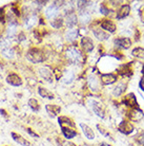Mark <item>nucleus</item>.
<instances>
[{
    "mask_svg": "<svg viewBox=\"0 0 144 146\" xmlns=\"http://www.w3.org/2000/svg\"><path fill=\"white\" fill-rule=\"evenodd\" d=\"M128 117L134 122H139L144 117V113L139 108H135V109H132L128 112Z\"/></svg>",
    "mask_w": 144,
    "mask_h": 146,
    "instance_id": "obj_11",
    "label": "nucleus"
},
{
    "mask_svg": "<svg viewBox=\"0 0 144 146\" xmlns=\"http://www.w3.org/2000/svg\"><path fill=\"white\" fill-rule=\"evenodd\" d=\"M142 73L144 74V66H143V68H142Z\"/></svg>",
    "mask_w": 144,
    "mask_h": 146,
    "instance_id": "obj_44",
    "label": "nucleus"
},
{
    "mask_svg": "<svg viewBox=\"0 0 144 146\" xmlns=\"http://www.w3.org/2000/svg\"><path fill=\"white\" fill-rule=\"evenodd\" d=\"M24 39H25L24 34H23V33L21 32V33H20V34L18 35V40H19V41H22V40H24Z\"/></svg>",
    "mask_w": 144,
    "mask_h": 146,
    "instance_id": "obj_41",
    "label": "nucleus"
},
{
    "mask_svg": "<svg viewBox=\"0 0 144 146\" xmlns=\"http://www.w3.org/2000/svg\"><path fill=\"white\" fill-rule=\"evenodd\" d=\"M44 53L38 48H32L26 52V59L33 64H39L44 60Z\"/></svg>",
    "mask_w": 144,
    "mask_h": 146,
    "instance_id": "obj_1",
    "label": "nucleus"
},
{
    "mask_svg": "<svg viewBox=\"0 0 144 146\" xmlns=\"http://www.w3.org/2000/svg\"><path fill=\"white\" fill-rule=\"evenodd\" d=\"M58 122H59V125L60 127H71V128H75V123L73 122L71 119L66 117H60L58 119Z\"/></svg>",
    "mask_w": 144,
    "mask_h": 146,
    "instance_id": "obj_23",
    "label": "nucleus"
},
{
    "mask_svg": "<svg viewBox=\"0 0 144 146\" xmlns=\"http://www.w3.org/2000/svg\"><path fill=\"white\" fill-rule=\"evenodd\" d=\"M45 109H46V112L48 113V115L50 117H56L58 115V113L61 111V108L58 105H46Z\"/></svg>",
    "mask_w": 144,
    "mask_h": 146,
    "instance_id": "obj_22",
    "label": "nucleus"
},
{
    "mask_svg": "<svg viewBox=\"0 0 144 146\" xmlns=\"http://www.w3.org/2000/svg\"><path fill=\"white\" fill-rule=\"evenodd\" d=\"M125 90H126V84H124V83H120L119 85H117V86L114 88L113 94L115 95V96H120Z\"/></svg>",
    "mask_w": 144,
    "mask_h": 146,
    "instance_id": "obj_29",
    "label": "nucleus"
},
{
    "mask_svg": "<svg viewBox=\"0 0 144 146\" xmlns=\"http://www.w3.org/2000/svg\"><path fill=\"white\" fill-rule=\"evenodd\" d=\"M138 141H139V143H140L141 145L144 146V132L141 135H139V138H138Z\"/></svg>",
    "mask_w": 144,
    "mask_h": 146,
    "instance_id": "obj_39",
    "label": "nucleus"
},
{
    "mask_svg": "<svg viewBox=\"0 0 144 146\" xmlns=\"http://www.w3.org/2000/svg\"><path fill=\"white\" fill-rule=\"evenodd\" d=\"M7 83L10 84L11 86L18 87V86H21L22 85V80L18 74H16V73H10L7 77Z\"/></svg>",
    "mask_w": 144,
    "mask_h": 146,
    "instance_id": "obj_7",
    "label": "nucleus"
},
{
    "mask_svg": "<svg viewBox=\"0 0 144 146\" xmlns=\"http://www.w3.org/2000/svg\"><path fill=\"white\" fill-rule=\"evenodd\" d=\"M139 88H140L142 91H144V76L142 77L140 80V82H139Z\"/></svg>",
    "mask_w": 144,
    "mask_h": 146,
    "instance_id": "obj_38",
    "label": "nucleus"
},
{
    "mask_svg": "<svg viewBox=\"0 0 144 146\" xmlns=\"http://www.w3.org/2000/svg\"><path fill=\"white\" fill-rule=\"evenodd\" d=\"M38 93H39L42 98H45V99H48V100L54 99V94H53V93H50V91H47L45 88L39 87L38 88Z\"/></svg>",
    "mask_w": 144,
    "mask_h": 146,
    "instance_id": "obj_30",
    "label": "nucleus"
},
{
    "mask_svg": "<svg viewBox=\"0 0 144 146\" xmlns=\"http://www.w3.org/2000/svg\"><path fill=\"white\" fill-rule=\"evenodd\" d=\"M59 14V7L56 4H50V7L45 10V16L47 19H54L56 18Z\"/></svg>",
    "mask_w": 144,
    "mask_h": 146,
    "instance_id": "obj_14",
    "label": "nucleus"
},
{
    "mask_svg": "<svg viewBox=\"0 0 144 146\" xmlns=\"http://www.w3.org/2000/svg\"><path fill=\"white\" fill-rule=\"evenodd\" d=\"M37 23V16L36 15H29L24 20V26L26 29H32L36 26Z\"/></svg>",
    "mask_w": 144,
    "mask_h": 146,
    "instance_id": "obj_25",
    "label": "nucleus"
},
{
    "mask_svg": "<svg viewBox=\"0 0 144 146\" xmlns=\"http://www.w3.org/2000/svg\"><path fill=\"white\" fill-rule=\"evenodd\" d=\"M117 76L114 73H103L101 75V84L103 85H112L116 83Z\"/></svg>",
    "mask_w": 144,
    "mask_h": 146,
    "instance_id": "obj_13",
    "label": "nucleus"
},
{
    "mask_svg": "<svg viewBox=\"0 0 144 146\" xmlns=\"http://www.w3.org/2000/svg\"><path fill=\"white\" fill-rule=\"evenodd\" d=\"M118 130L123 135H130L134 131V125L127 121H122L118 126Z\"/></svg>",
    "mask_w": 144,
    "mask_h": 146,
    "instance_id": "obj_6",
    "label": "nucleus"
},
{
    "mask_svg": "<svg viewBox=\"0 0 144 146\" xmlns=\"http://www.w3.org/2000/svg\"><path fill=\"white\" fill-rule=\"evenodd\" d=\"M74 80H75V74H74V72H73L72 70L66 71L64 74V76H63V83H64L65 85H69L74 82Z\"/></svg>",
    "mask_w": 144,
    "mask_h": 146,
    "instance_id": "obj_28",
    "label": "nucleus"
},
{
    "mask_svg": "<svg viewBox=\"0 0 144 146\" xmlns=\"http://www.w3.org/2000/svg\"><path fill=\"white\" fill-rule=\"evenodd\" d=\"M90 103V107H92V109H93L95 114H96L97 117H101V119H104V117H105L104 110H103L102 105H101L100 103L97 102V101H95V100H92Z\"/></svg>",
    "mask_w": 144,
    "mask_h": 146,
    "instance_id": "obj_5",
    "label": "nucleus"
},
{
    "mask_svg": "<svg viewBox=\"0 0 144 146\" xmlns=\"http://www.w3.org/2000/svg\"><path fill=\"white\" fill-rule=\"evenodd\" d=\"M100 27L103 31H107L109 33H114L116 31V29H117L115 23L112 20H109V19H103L100 22Z\"/></svg>",
    "mask_w": 144,
    "mask_h": 146,
    "instance_id": "obj_10",
    "label": "nucleus"
},
{
    "mask_svg": "<svg viewBox=\"0 0 144 146\" xmlns=\"http://www.w3.org/2000/svg\"><path fill=\"white\" fill-rule=\"evenodd\" d=\"M77 38H78V30L71 29L65 32V39L67 40L69 42L75 41V40H77Z\"/></svg>",
    "mask_w": 144,
    "mask_h": 146,
    "instance_id": "obj_24",
    "label": "nucleus"
},
{
    "mask_svg": "<svg viewBox=\"0 0 144 146\" xmlns=\"http://www.w3.org/2000/svg\"><path fill=\"white\" fill-rule=\"evenodd\" d=\"M81 46H82L83 49L86 52H88V53H90L95 48L94 41H93V39L88 36L82 37V39H81Z\"/></svg>",
    "mask_w": 144,
    "mask_h": 146,
    "instance_id": "obj_9",
    "label": "nucleus"
},
{
    "mask_svg": "<svg viewBox=\"0 0 144 146\" xmlns=\"http://www.w3.org/2000/svg\"><path fill=\"white\" fill-rule=\"evenodd\" d=\"M17 27H18V23H17L16 20H11L10 21L9 27H7V38H13L16 35V33H17Z\"/></svg>",
    "mask_w": 144,
    "mask_h": 146,
    "instance_id": "obj_19",
    "label": "nucleus"
},
{
    "mask_svg": "<svg viewBox=\"0 0 144 146\" xmlns=\"http://www.w3.org/2000/svg\"><path fill=\"white\" fill-rule=\"evenodd\" d=\"M29 108H31L33 111H35V112H38V111L40 110L39 102H38L36 99H29Z\"/></svg>",
    "mask_w": 144,
    "mask_h": 146,
    "instance_id": "obj_32",
    "label": "nucleus"
},
{
    "mask_svg": "<svg viewBox=\"0 0 144 146\" xmlns=\"http://www.w3.org/2000/svg\"><path fill=\"white\" fill-rule=\"evenodd\" d=\"M87 85H88V88H90L92 91L96 93L100 90V83H99V80L96 74H90L87 76Z\"/></svg>",
    "mask_w": 144,
    "mask_h": 146,
    "instance_id": "obj_4",
    "label": "nucleus"
},
{
    "mask_svg": "<svg viewBox=\"0 0 144 146\" xmlns=\"http://www.w3.org/2000/svg\"><path fill=\"white\" fill-rule=\"evenodd\" d=\"M79 126H80V128L82 129L83 135H85V138H86L87 140H94L95 139L96 135H95L94 130H93L88 125L84 124V123H80Z\"/></svg>",
    "mask_w": 144,
    "mask_h": 146,
    "instance_id": "obj_15",
    "label": "nucleus"
},
{
    "mask_svg": "<svg viewBox=\"0 0 144 146\" xmlns=\"http://www.w3.org/2000/svg\"><path fill=\"white\" fill-rule=\"evenodd\" d=\"M65 56H66V58L69 60L71 64H80L81 60H82V54H81V52L78 50V49H76V48H69L66 52H65Z\"/></svg>",
    "mask_w": 144,
    "mask_h": 146,
    "instance_id": "obj_2",
    "label": "nucleus"
},
{
    "mask_svg": "<svg viewBox=\"0 0 144 146\" xmlns=\"http://www.w3.org/2000/svg\"><path fill=\"white\" fill-rule=\"evenodd\" d=\"M115 44L117 47L122 48V49H128L132 46V41L128 37H121V38H116Z\"/></svg>",
    "mask_w": 144,
    "mask_h": 146,
    "instance_id": "obj_16",
    "label": "nucleus"
},
{
    "mask_svg": "<svg viewBox=\"0 0 144 146\" xmlns=\"http://www.w3.org/2000/svg\"><path fill=\"white\" fill-rule=\"evenodd\" d=\"M79 19H80V22H81L82 25H87V23L92 20V15H90L86 10H85V11H81L79 14Z\"/></svg>",
    "mask_w": 144,
    "mask_h": 146,
    "instance_id": "obj_27",
    "label": "nucleus"
},
{
    "mask_svg": "<svg viewBox=\"0 0 144 146\" xmlns=\"http://www.w3.org/2000/svg\"><path fill=\"white\" fill-rule=\"evenodd\" d=\"M57 144L58 146H76L73 142H69V140H59L57 139Z\"/></svg>",
    "mask_w": 144,
    "mask_h": 146,
    "instance_id": "obj_34",
    "label": "nucleus"
},
{
    "mask_svg": "<svg viewBox=\"0 0 144 146\" xmlns=\"http://www.w3.org/2000/svg\"><path fill=\"white\" fill-rule=\"evenodd\" d=\"M130 7L128 5V4H123V5H121L120 7V9L118 10V12H117V19L118 20H121V19H124L126 18L128 15H130Z\"/></svg>",
    "mask_w": 144,
    "mask_h": 146,
    "instance_id": "obj_12",
    "label": "nucleus"
},
{
    "mask_svg": "<svg viewBox=\"0 0 144 146\" xmlns=\"http://www.w3.org/2000/svg\"><path fill=\"white\" fill-rule=\"evenodd\" d=\"M50 25H52V27L55 28V29H59V28L63 25V19L62 18H56L50 22Z\"/></svg>",
    "mask_w": 144,
    "mask_h": 146,
    "instance_id": "obj_33",
    "label": "nucleus"
},
{
    "mask_svg": "<svg viewBox=\"0 0 144 146\" xmlns=\"http://www.w3.org/2000/svg\"><path fill=\"white\" fill-rule=\"evenodd\" d=\"M132 55L135 56V57H137V58L144 59V49L140 47L135 48L133 51H132Z\"/></svg>",
    "mask_w": 144,
    "mask_h": 146,
    "instance_id": "obj_31",
    "label": "nucleus"
},
{
    "mask_svg": "<svg viewBox=\"0 0 144 146\" xmlns=\"http://www.w3.org/2000/svg\"><path fill=\"white\" fill-rule=\"evenodd\" d=\"M0 48H1V52H2V55L4 57L12 59L15 56L14 50L11 47V44H10L7 39H2V41L0 42Z\"/></svg>",
    "mask_w": 144,
    "mask_h": 146,
    "instance_id": "obj_3",
    "label": "nucleus"
},
{
    "mask_svg": "<svg viewBox=\"0 0 144 146\" xmlns=\"http://www.w3.org/2000/svg\"><path fill=\"white\" fill-rule=\"evenodd\" d=\"M4 19H5L4 9L3 7H1V9H0V22H4Z\"/></svg>",
    "mask_w": 144,
    "mask_h": 146,
    "instance_id": "obj_37",
    "label": "nucleus"
},
{
    "mask_svg": "<svg viewBox=\"0 0 144 146\" xmlns=\"http://www.w3.org/2000/svg\"><path fill=\"white\" fill-rule=\"evenodd\" d=\"M93 34H94V36L97 39L101 40V41L107 40L109 38V34H107L105 31H103V30L101 29V28H95V29H93Z\"/></svg>",
    "mask_w": 144,
    "mask_h": 146,
    "instance_id": "obj_18",
    "label": "nucleus"
},
{
    "mask_svg": "<svg viewBox=\"0 0 144 146\" xmlns=\"http://www.w3.org/2000/svg\"><path fill=\"white\" fill-rule=\"evenodd\" d=\"M123 103L125 104L127 107H130V108H138V103H137V99L134 93H128L124 96V100H123Z\"/></svg>",
    "mask_w": 144,
    "mask_h": 146,
    "instance_id": "obj_8",
    "label": "nucleus"
},
{
    "mask_svg": "<svg viewBox=\"0 0 144 146\" xmlns=\"http://www.w3.org/2000/svg\"><path fill=\"white\" fill-rule=\"evenodd\" d=\"M2 39H3L2 38V30H1V26H0V42L2 41Z\"/></svg>",
    "mask_w": 144,
    "mask_h": 146,
    "instance_id": "obj_42",
    "label": "nucleus"
},
{
    "mask_svg": "<svg viewBox=\"0 0 144 146\" xmlns=\"http://www.w3.org/2000/svg\"><path fill=\"white\" fill-rule=\"evenodd\" d=\"M143 39H144V35H143Z\"/></svg>",
    "mask_w": 144,
    "mask_h": 146,
    "instance_id": "obj_45",
    "label": "nucleus"
},
{
    "mask_svg": "<svg viewBox=\"0 0 144 146\" xmlns=\"http://www.w3.org/2000/svg\"><path fill=\"white\" fill-rule=\"evenodd\" d=\"M77 21H78V19H77V15L72 12V13H69V14L66 15V18H65V22H66V26L69 28V30L73 29V28H75L76 25H77Z\"/></svg>",
    "mask_w": 144,
    "mask_h": 146,
    "instance_id": "obj_17",
    "label": "nucleus"
},
{
    "mask_svg": "<svg viewBox=\"0 0 144 146\" xmlns=\"http://www.w3.org/2000/svg\"><path fill=\"white\" fill-rule=\"evenodd\" d=\"M100 146H112V145H109V144H106V143H102V144H100Z\"/></svg>",
    "mask_w": 144,
    "mask_h": 146,
    "instance_id": "obj_43",
    "label": "nucleus"
},
{
    "mask_svg": "<svg viewBox=\"0 0 144 146\" xmlns=\"http://www.w3.org/2000/svg\"><path fill=\"white\" fill-rule=\"evenodd\" d=\"M26 131L29 132V135H33V137H36V138H39V135H37V133H35V132H33L32 131V129H29V128H26Z\"/></svg>",
    "mask_w": 144,
    "mask_h": 146,
    "instance_id": "obj_40",
    "label": "nucleus"
},
{
    "mask_svg": "<svg viewBox=\"0 0 144 146\" xmlns=\"http://www.w3.org/2000/svg\"><path fill=\"white\" fill-rule=\"evenodd\" d=\"M100 13L103 15H108L109 14V9L106 7L105 3H101L100 4Z\"/></svg>",
    "mask_w": 144,
    "mask_h": 146,
    "instance_id": "obj_35",
    "label": "nucleus"
},
{
    "mask_svg": "<svg viewBox=\"0 0 144 146\" xmlns=\"http://www.w3.org/2000/svg\"><path fill=\"white\" fill-rule=\"evenodd\" d=\"M97 128L99 129V132H100L101 135H103L104 137H109V133L107 131H105V129L103 127H101L100 125H97Z\"/></svg>",
    "mask_w": 144,
    "mask_h": 146,
    "instance_id": "obj_36",
    "label": "nucleus"
},
{
    "mask_svg": "<svg viewBox=\"0 0 144 146\" xmlns=\"http://www.w3.org/2000/svg\"><path fill=\"white\" fill-rule=\"evenodd\" d=\"M39 73L41 77H43L44 80L48 82V83H52L53 82V75H52V70L47 67H42L39 69Z\"/></svg>",
    "mask_w": 144,
    "mask_h": 146,
    "instance_id": "obj_20",
    "label": "nucleus"
},
{
    "mask_svg": "<svg viewBox=\"0 0 144 146\" xmlns=\"http://www.w3.org/2000/svg\"><path fill=\"white\" fill-rule=\"evenodd\" d=\"M11 135H12V139L14 140L16 143L20 144L21 146H31V143H29L26 139H24L21 135L16 133V132H12Z\"/></svg>",
    "mask_w": 144,
    "mask_h": 146,
    "instance_id": "obj_21",
    "label": "nucleus"
},
{
    "mask_svg": "<svg viewBox=\"0 0 144 146\" xmlns=\"http://www.w3.org/2000/svg\"><path fill=\"white\" fill-rule=\"evenodd\" d=\"M61 130H62V133L64 135L66 139H73V138H75L77 137V131H76L74 128H71V127H61Z\"/></svg>",
    "mask_w": 144,
    "mask_h": 146,
    "instance_id": "obj_26",
    "label": "nucleus"
}]
</instances>
